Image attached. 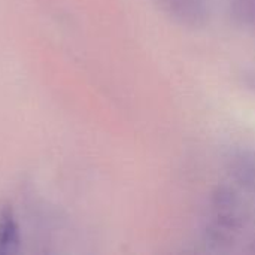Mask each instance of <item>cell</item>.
<instances>
[{"label":"cell","mask_w":255,"mask_h":255,"mask_svg":"<svg viewBox=\"0 0 255 255\" xmlns=\"http://www.w3.org/2000/svg\"><path fill=\"white\" fill-rule=\"evenodd\" d=\"M212 221L208 235L215 244H226L242 226L239 199L230 188H218L212 194Z\"/></svg>","instance_id":"6da1fadb"},{"label":"cell","mask_w":255,"mask_h":255,"mask_svg":"<svg viewBox=\"0 0 255 255\" xmlns=\"http://www.w3.org/2000/svg\"><path fill=\"white\" fill-rule=\"evenodd\" d=\"M163 13L184 28L199 30L209 21L205 0H155Z\"/></svg>","instance_id":"7a4b0ae2"},{"label":"cell","mask_w":255,"mask_h":255,"mask_svg":"<svg viewBox=\"0 0 255 255\" xmlns=\"http://www.w3.org/2000/svg\"><path fill=\"white\" fill-rule=\"evenodd\" d=\"M229 172L238 184L255 191V149L235 152L229 160Z\"/></svg>","instance_id":"3957f363"},{"label":"cell","mask_w":255,"mask_h":255,"mask_svg":"<svg viewBox=\"0 0 255 255\" xmlns=\"http://www.w3.org/2000/svg\"><path fill=\"white\" fill-rule=\"evenodd\" d=\"M19 248V232L9 208L0 209V254H15Z\"/></svg>","instance_id":"277c9868"},{"label":"cell","mask_w":255,"mask_h":255,"mask_svg":"<svg viewBox=\"0 0 255 255\" xmlns=\"http://www.w3.org/2000/svg\"><path fill=\"white\" fill-rule=\"evenodd\" d=\"M229 13L236 25L255 27V0H229Z\"/></svg>","instance_id":"5b68a950"},{"label":"cell","mask_w":255,"mask_h":255,"mask_svg":"<svg viewBox=\"0 0 255 255\" xmlns=\"http://www.w3.org/2000/svg\"><path fill=\"white\" fill-rule=\"evenodd\" d=\"M239 82L247 90L255 93V67H245L239 72Z\"/></svg>","instance_id":"8992f818"}]
</instances>
